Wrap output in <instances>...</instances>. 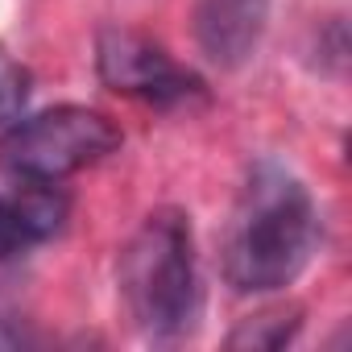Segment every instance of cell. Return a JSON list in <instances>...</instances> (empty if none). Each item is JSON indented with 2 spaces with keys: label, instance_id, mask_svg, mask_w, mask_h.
Here are the masks:
<instances>
[{
  "label": "cell",
  "instance_id": "ba28073f",
  "mask_svg": "<svg viewBox=\"0 0 352 352\" xmlns=\"http://www.w3.org/2000/svg\"><path fill=\"white\" fill-rule=\"evenodd\" d=\"M30 100V71L0 50V124H13Z\"/></svg>",
  "mask_w": 352,
  "mask_h": 352
},
{
  "label": "cell",
  "instance_id": "7a4b0ae2",
  "mask_svg": "<svg viewBox=\"0 0 352 352\" xmlns=\"http://www.w3.org/2000/svg\"><path fill=\"white\" fill-rule=\"evenodd\" d=\"M120 298L133 323L170 340L183 336L199 315V265L191 220L179 208H157L129 236L120 253Z\"/></svg>",
  "mask_w": 352,
  "mask_h": 352
},
{
  "label": "cell",
  "instance_id": "52a82bcc",
  "mask_svg": "<svg viewBox=\"0 0 352 352\" xmlns=\"http://www.w3.org/2000/svg\"><path fill=\"white\" fill-rule=\"evenodd\" d=\"M302 327V311L298 307H265L249 319H241L228 331V348H253V352H270V348H286Z\"/></svg>",
  "mask_w": 352,
  "mask_h": 352
},
{
  "label": "cell",
  "instance_id": "30bf717a",
  "mask_svg": "<svg viewBox=\"0 0 352 352\" xmlns=\"http://www.w3.org/2000/svg\"><path fill=\"white\" fill-rule=\"evenodd\" d=\"M21 344H30V336H25L13 319L0 315V348H21Z\"/></svg>",
  "mask_w": 352,
  "mask_h": 352
},
{
  "label": "cell",
  "instance_id": "6da1fadb",
  "mask_svg": "<svg viewBox=\"0 0 352 352\" xmlns=\"http://www.w3.org/2000/svg\"><path fill=\"white\" fill-rule=\"evenodd\" d=\"M319 212L311 191L278 162H257L224 232V278L241 294L290 286L315 257Z\"/></svg>",
  "mask_w": 352,
  "mask_h": 352
},
{
  "label": "cell",
  "instance_id": "9c48e42d",
  "mask_svg": "<svg viewBox=\"0 0 352 352\" xmlns=\"http://www.w3.org/2000/svg\"><path fill=\"white\" fill-rule=\"evenodd\" d=\"M25 245H34V241L25 236V228H21V220H17V212H13V199H9V195H0V261L17 257Z\"/></svg>",
  "mask_w": 352,
  "mask_h": 352
},
{
  "label": "cell",
  "instance_id": "3957f363",
  "mask_svg": "<svg viewBox=\"0 0 352 352\" xmlns=\"http://www.w3.org/2000/svg\"><path fill=\"white\" fill-rule=\"evenodd\" d=\"M120 145V129L83 104H58L17 116L0 137V166L13 183H63L104 162Z\"/></svg>",
  "mask_w": 352,
  "mask_h": 352
},
{
  "label": "cell",
  "instance_id": "8992f818",
  "mask_svg": "<svg viewBox=\"0 0 352 352\" xmlns=\"http://www.w3.org/2000/svg\"><path fill=\"white\" fill-rule=\"evenodd\" d=\"M9 199H13V212H17L30 241L54 236L67 224V212H71V199L58 183H17V191Z\"/></svg>",
  "mask_w": 352,
  "mask_h": 352
},
{
  "label": "cell",
  "instance_id": "277c9868",
  "mask_svg": "<svg viewBox=\"0 0 352 352\" xmlns=\"http://www.w3.org/2000/svg\"><path fill=\"white\" fill-rule=\"evenodd\" d=\"M96 71H100V83L108 91L129 96V100H145V104H162V108L204 96L199 75L179 67L153 38H145L137 30H120V25L100 30Z\"/></svg>",
  "mask_w": 352,
  "mask_h": 352
},
{
  "label": "cell",
  "instance_id": "5b68a950",
  "mask_svg": "<svg viewBox=\"0 0 352 352\" xmlns=\"http://www.w3.org/2000/svg\"><path fill=\"white\" fill-rule=\"evenodd\" d=\"M270 21V0H195V42L216 67H241Z\"/></svg>",
  "mask_w": 352,
  "mask_h": 352
}]
</instances>
